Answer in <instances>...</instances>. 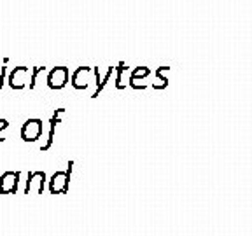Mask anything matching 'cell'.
I'll use <instances>...</instances> for the list:
<instances>
[{
  "instance_id": "6da1fadb",
  "label": "cell",
  "mask_w": 252,
  "mask_h": 236,
  "mask_svg": "<svg viewBox=\"0 0 252 236\" xmlns=\"http://www.w3.org/2000/svg\"><path fill=\"white\" fill-rule=\"evenodd\" d=\"M70 173H72V161L68 163L67 172H56L49 182V191L53 194H63L67 193L68 184H70Z\"/></svg>"
},
{
  "instance_id": "7a4b0ae2",
  "label": "cell",
  "mask_w": 252,
  "mask_h": 236,
  "mask_svg": "<svg viewBox=\"0 0 252 236\" xmlns=\"http://www.w3.org/2000/svg\"><path fill=\"white\" fill-rule=\"evenodd\" d=\"M68 84V68L55 67L47 74V86L49 89H63Z\"/></svg>"
},
{
  "instance_id": "3957f363",
  "label": "cell",
  "mask_w": 252,
  "mask_h": 236,
  "mask_svg": "<svg viewBox=\"0 0 252 236\" xmlns=\"http://www.w3.org/2000/svg\"><path fill=\"white\" fill-rule=\"evenodd\" d=\"M42 135V121L40 119H28L21 126V138L25 142H35Z\"/></svg>"
},
{
  "instance_id": "277c9868",
  "label": "cell",
  "mask_w": 252,
  "mask_h": 236,
  "mask_svg": "<svg viewBox=\"0 0 252 236\" xmlns=\"http://www.w3.org/2000/svg\"><path fill=\"white\" fill-rule=\"evenodd\" d=\"M18 182H20V172H5L0 177V193L11 194L18 191Z\"/></svg>"
},
{
  "instance_id": "5b68a950",
  "label": "cell",
  "mask_w": 252,
  "mask_h": 236,
  "mask_svg": "<svg viewBox=\"0 0 252 236\" xmlns=\"http://www.w3.org/2000/svg\"><path fill=\"white\" fill-rule=\"evenodd\" d=\"M27 74H28V68L27 67H16L14 70L9 74V86L12 89H23L27 86Z\"/></svg>"
},
{
  "instance_id": "8992f818",
  "label": "cell",
  "mask_w": 252,
  "mask_h": 236,
  "mask_svg": "<svg viewBox=\"0 0 252 236\" xmlns=\"http://www.w3.org/2000/svg\"><path fill=\"white\" fill-rule=\"evenodd\" d=\"M63 112H65V109H58V110H56V114L51 118V130H49V138H47L46 146L42 147V150H49V149H51L53 142H55V128H56V124L60 122V118H62Z\"/></svg>"
},
{
  "instance_id": "52a82bcc",
  "label": "cell",
  "mask_w": 252,
  "mask_h": 236,
  "mask_svg": "<svg viewBox=\"0 0 252 236\" xmlns=\"http://www.w3.org/2000/svg\"><path fill=\"white\" fill-rule=\"evenodd\" d=\"M112 72H114V67H110L109 70H107V74H105V77L102 79V81H100V72H98V68H94V75H96V91H94L93 93V96H91V98H96V96H98V93L100 91L103 89V88H105V84L109 83L110 81V77H112Z\"/></svg>"
},
{
  "instance_id": "ba28073f",
  "label": "cell",
  "mask_w": 252,
  "mask_h": 236,
  "mask_svg": "<svg viewBox=\"0 0 252 236\" xmlns=\"http://www.w3.org/2000/svg\"><path fill=\"white\" fill-rule=\"evenodd\" d=\"M149 72L151 70L147 67H138V68H135L133 74H131V77H130V84H133L138 77H146V75H149Z\"/></svg>"
},
{
  "instance_id": "9c48e42d",
  "label": "cell",
  "mask_w": 252,
  "mask_h": 236,
  "mask_svg": "<svg viewBox=\"0 0 252 236\" xmlns=\"http://www.w3.org/2000/svg\"><path fill=\"white\" fill-rule=\"evenodd\" d=\"M44 67H35L33 68V72H32V77H30V84H28V88L30 89H33L35 88V81H37V75H39V72H42Z\"/></svg>"
},
{
  "instance_id": "30bf717a",
  "label": "cell",
  "mask_w": 252,
  "mask_h": 236,
  "mask_svg": "<svg viewBox=\"0 0 252 236\" xmlns=\"http://www.w3.org/2000/svg\"><path fill=\"white\" fill-rule=\"evenodd\" d=\"M114 70H118V79H116V88H118V89H123L121 74H123V70H125V63H119V67H118V68H114Z\"/></svg>"
},
{
  "instance_id": "8fae6325",
  "label": "cell",
  "mask_w": 252,
  "mask_h": 236,
  "mask_svg": "<svg viewBox=\"0 0 252 236\" xmlns=\"http://www.w3.org/2000/svg\"><path fill=\"white\" fill-rule=\"evenodd\" d=\"M9 128V122L5 121V119H0V133H2V131H5Z\"/></svg>"
},
{
  "instance_id": "7c38bea8",
  "label": "cell",
  "mask_w": 252,
  "mask_h": 236,
  "mask_svg": "<svg viewBox=\"0 0 252 236\" xmlns=\"http://www.w3.org/2000/svg\"><path fill=\"white\" fill-rule=\"evenodd\" d=\"M4 75H5V67H2V75H0V88L4 86Z\"/></svg>"
}]
</instances>
